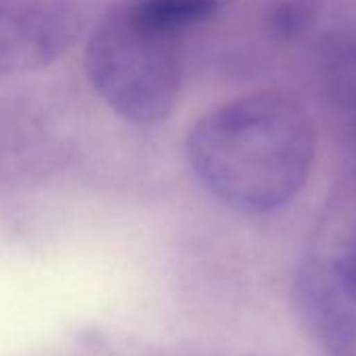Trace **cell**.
Here are the masks:
<instances>
[{"instance_id": "2", "label": "cell", "mask_w": 356, "mask_h": 356, "mask_svg": "<svg viewBox=\"0 0 356 356\" xmlns=\"http://www.w3.org/2000/svg\"><path fill=\"white\" fill-rule=\"evenodd\" d=\"M183 34L147 0L111 9L86 49V74L97 95L138 126L165 122L183 90Z\"/></svg>"}, {"instance_id": "4", "label": "cell", "mask_w": 356, "mask_h": 356, "mask_svg": "<svg viewBox=\"0 0 356 356\" xmlns=\"http://www.w3.org/2000/svg\"><path fill=\"white\" fill-rule=\"evenodd\" d=\"M74 17L53 3L0 0V72L38 70L74 38Z\"/></svg>"}, {"instance_id": "5", "label": "cell", "mask_w": 356, "mask_h": 356, "mask_svg": "<svg viewBox=\"0 0 356 356\" xmlns=\"http://www.w3.org/2000/svg\"><path fill=\"white\" fill-rule=\"evenodd\" d=\"M323 11V0H273L264 24L273 38L293 42L306 36Z\"/></svg>"}, {"instance_id": "6", "label": "cell", "mask_w": 356, "mask_h": 356, "mask_svg": "<svg viewBox=\"0 0 356 356\" xmlns=\"http://www.w3.org/2000/svg\"><path fill=\"white\" fill-rule=\"evenodd\" d=\"M350 147H352V155H354V168H356V122L352 126V132H350Z\"/></svg>"}, {"instance_id": "1", "label": "cell", "mask_w": 356, "mask_h": 356, "mask_svg": "<svg viewBox=\"0 0 356 356\" xmlns=\"http://www.w3.org/2000/svg\"><path fill=\"white\" fill-rule=\"evenodd\" d=\"M316 134L298 99L277 90L233 99L195 122L187 157L197 181L220 204L268 214L304 189Z\"/></svg>"}, {"instance_id": "3", "label": "cell", "mask_w": 356, "mask_h": 356, "mask_svg": "<svg viewBox=\"0 0 356 356\" xmlns=\"http://www.w3.org/2000/svg\"><path fill=\"white\" fill-rule=\"evenodd\" d=\"M296 306L329 356H356V168L329 191L304 243Z\"/></svg>"}]
</instances>
